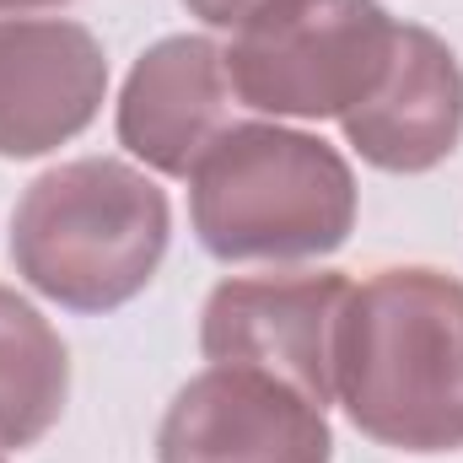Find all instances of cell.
<instances>
[{"mask_svg": "<svg viewBox=\"0 0 463 463\" xmlns=\"http://www.w3.org/2000/svg\"><path fill=\"white\" fill-rule=\"evenodd\" d=\"M393 38L399 22L383 0H269L232 33L222 60L242 109L324 124L372 98Z\"/></svg>", "mask_w": 463, "mask_h": 463, "instance_id": "277c9868", "label": "cell"}, {"mask_svg": "<svg viewBox=\"0 0 463 463\" xmlns=\"http://www.w3.org/2000/svg\"><path fill=\"white\" fill-rule=\"evenodd\" d=\"M350 280L340 269L232 275L200 307V350L216 366H259L335 404V324Z\"/></svg>", "mask_w": 463, "mask_h": 463, "instance_id": "8992f818", "label": "cell"}, {"mask_svg": "<svg viewBox=\"0 0 463 463\" xmlns=\"http://www.w3.org/2000/svg\"><path fill=\"white\" fill-rule=\"evenodd\" d=\"M335 404L393 453H463V280L388 264L345 291L335 324Z\"/></svg>", "mask_w": 463, "mask_h": 463, "instance_id": "6da1fadb", "label": "cell"}, {"mask_svg": "<svg viewBox=\"0 0 463 463\" xmlns=\"http://www.w3.org/2000/svg\"><path fill=\"white\" fill-rule=\"evenodd\" d=\"M156 463H335V431L297 383L211 361L162 410Z\"/></svg>", "mask_w": 463, "mask_h": 463, "instance_id": "5b68a950", "label": "cell"}, {"mask_svg": "<svg viewBox=\"0 0 463 463\" xmlns=\"http://www.w3.org/2000/svg\"><path fill=\"white\" fill-rule=\"evenodd\" d=\"M345 146L377 173L420 178L442 167L463 140V65L448 38L399 22L393 60L372 98L340 118Z\"/></svg>", "mask_w": 463, "mask_h": 463, "instance_id": "9c48e42d", "label": "cell"}, {"mask_svg": "<svg viewBox=\"0 0 463 463\" xmlns=\"http://www.w3.org/2000/svg\"><path fill=\"white\" fill-rule=\"evenodd\" d=\"M189 5V16H200L205 27H216V33H237L253 11H264L269 0H184Z\"/></svg>", "mask_w": 463, "mask_h": 463, "instance_id": "8fae6325", "label": "cell"}, {"mask_svg": "<svg viewBox=\"0 0 463 463\" xmlns=\"http://www.w3.org/2000/svg\"><path fill=\"white\" fill-rule=\"evenodd\" d=\"M345 151L291 124H227L189 173V227L222 264H302L355 232Z\"/></svg>", "mask_w": 463, "mask_h": 463, "instance_id": "3957f363", "label": "cell"}, {"mask_svg": "<svg viewBox=\"0 0 463 463\" xmlns=\"http://www.w3.org/2000/svg\"><path fill=\"white\" fill-rule=\"evenodd\" d=\"M109 54L71 16H0V156L33 162L92 129Z\"/></svg>", "mask_w": 463, "mask_h": 463, "instance_id": "52a82bcc", "label": "cell"}, {"mask_svg": "<svg viewBox=\"0 0 463 463\" xmlns=\"http://www.w3.org/2000/svg\"><path fill=\"white\" fill-rule=\"evenodd\" d=\"M173 242L167 189L118 156H71L38 173L11 211L16 275L65 313H118L162 269Z\"/></svg>", "mask_w": 463, "mask_h": 463, "instance_id": "7a4b0ae2", "label": "cell"}, {"mask_svg": "<svg viewBox=\"0 0 463 463\" xmlns=\"http://www.w3.org/2000/svg\"><path fill=\"white\" fill-rule=\"evenodd\" d=\"M232 124V81L222 43L205 33L156 38L124 76L114 109L118 146L162 178H189L211 140Z\"/></svg>", "mask_w": 463, "mask_h": 463, "instance_id": "ba28073f", "label": "cell"}, {"mask_svg": "<svg viewBox=\"0 0 463 463\" xmlns=\"http://www.w3.org/2000/svg\"><path fill=\"white\" fill-rule=\"evenodd\" d=\"M0 463H11V458H5V448H0Z\"/></svg>", "mask_w": 463, "mask_h": 463, "instance_id": "4fadbf2b", "label": "cell"}, {"mask_svg": "<svg viewBox=\"0 0 463 463\" xmlns=\"http://www.w3.org/2000/svg\"><path fill=\"white\" fill-rule=\"evenodd\" d=\"M49 5H71V0H0V11H49Z\"/></svg>", "mask_w": 463, "mask_h": 463, "instance_id": "7c38bea8", "label": "cell"}, {"mask_svg": "<svg viewBox=\"0 0 463 463\" xmlns=\"http://www.w3.org/2000/svg\"><path fill=\"white\" fill-rule=\"evenodd\" d=\"M71 399V350L60 329L0 286V448H38Z\"/></svg>", "mask_w": 463, "mask_h": 463, "instance_id": "30bf717a", "label": "cell"}]
</instances>
